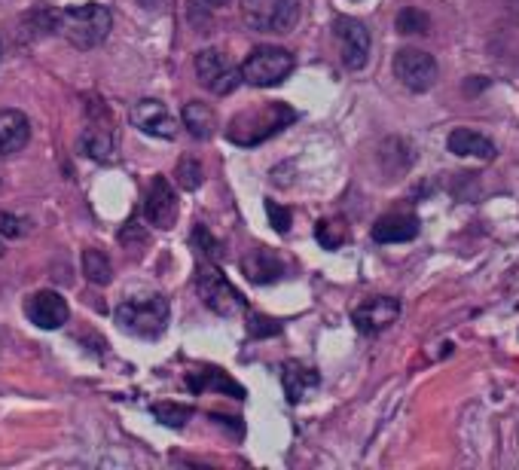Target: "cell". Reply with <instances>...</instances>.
Masks as SVG:
<instances>
[{
  "label": "cell",
  "mask_w": 519,
  "mask_h": 470,
  "mask_svg": "<svg viewBox=\"0 0 519 470\" xmlns=\"http://www.w3.org/2000/svg\"><path fill=\"white\" fill-rule=\"evenodd\" d=\"M83 275L92 281V284H110L113 281V263L104 251L98 248H86L83 251Z\"/></svg>",
  "instance_id": "7402d4cb"
},
{
  "label": "cell",
  "mask_w": 519,
  "mask_h": 470,
  "mask_svg": "<svg viewBox=\"0 0 519 470\" xmlns=\"http://www.w3.org/2000/svg\"><path fill=\"white\" fill-rule=\"evenodd\" d=\"M196 77L211 95H229L242 86V68L220 49H202L196 55Z\"/></svg>",
  "instance_id": "52a82bcc"
},
{
  "label": "cell",
  "mask_w": 519,
  "mask_h": 470,
  "mask_svg": "<svg viewBox=\"0 0 519 470\" xmlns=\"http://www.w3.org/2000/svg\"><path fill=\"white\" fill-rule=\"evenodd\" d=\"M120 242H123L126 248H129L132 242H144V226H141L138 220H132V223L120 232Z\"/></svg>",
  "instance_id": "1f68e13d"
},
{
  "label": "cell",
  "mask_w": 519,
  "mask_h": 470,
  "mask_svg": "<svg viewBox=\"0 0 519 470\" xmlns=\"http://www.w3.org/2000/svg\"><path fill=\"white\" fill-rule=\"evenodd\" d=\"M0 58H4V43H0Z\"/></svg>",
  "instance_id": "e575fe53"
},
{
  "label": "cell",
  "mask_w": 519,
  "mask_h": 470,
  "mask_svg": "<svg viewBox=\"0 0 519 470\" xmlns=\"http://www.w3.org/2000/svg\"><path fill=\"white\" fill-rule=\"evenodd\" d=\"M178 184L184 190H199L202 187V162L196 156H184L178 165Z\"/></svg>",
  "instance_id": "4316f807"
},
{
  "label": "cell",
  "mask_w": 519,
  "mask_h": 470,
  "mask_svg": "<svg viewBox=\"0 0 519 470\" xmlns=\"http://www.w3.org/2000/svg\"><path fill=\"white\" fill-rule=\"evenodd\" d=\"M144 214L150 220V226L156 229H171L178 220V196L175 187L168 184V178L156 174L150 190H147V202H144Z\"/></svg>",
  "instance_id": "4fadbf2b"
},
{
  "label": "cell",
  "mask_w": 519,
  "mask_h": 470,
  "mask_svg": "<svg viewBox=\"0 0 519 470\" xmlns=\"http://www.w3.org/2000/svg\"><path fill=\"white\" fill-rule=\"evenodd\" d=\"M25 220H19L16 214H7V211H0V235L4 239H22L25 235Z\"/></svg>",
  "instance_id": "f546056e"
},
{
  "label": "cell",
  "mask_w": 519,
  "mask_h": 470,
  "mask_svg": "<svg viewBox=\"0 0 519 470\" xmlns=\"http://www.w3.org/2000/svg\"><path fill=\"white\" fill-rule=\"evenodd\" d=\"M266 214H269V220H272V226L284 235L287 229H291V211H287V208H281L278 202H266Z\"/></svg>",
  "instance_id": "4dcf8cb0"
},
{
  "label": "cell",
  "mask_w": 519,
  "mask_h": 470,
  "mask_svg": "<svg viewBox=\"0 0 519 470\" xmlns=\"http://www.w3.org/2000/svg\"><path fill=\"white\" fill-rule=\"evenodd\" d=\"M80 150L95 162L113 159V132H110V110L104 101L86 104V129L80 132Z\"/></svg>",
  "instance_id": "ba28073f"
},
{
  "label": "cell",
  "mask_w": 519,
  "mask_h": 470,
  "mask_svg": "<svg viewBox=\"0 0 519 470\" xmlns=\"http://www.w3.org/2000/svg\"><path fill=\"white\" fill-rule=\"evenodd\" d=\"M281 333V324L266 318V315H248V336L251 339H266V336H275Z\"/></svg>",
  "instance_id": "83f0119b"
},
{
  "label": "cell",
  "mask_w": 519,
  "mask_h": 470,
  "mask_svg": "<svg viewBox=\"0 0 519 470\" xmlns=\"http://www.w3.org/2000/svg\"><path fill=\"white\" fill-rule=\"evenodd\" d=\"M318 382H321V376L300 361H287L281 367V385H284V394L291 403H300L306 397V391H312Z\"/></svg>",
  "instance_id": "ac0fdd59"
},
{
  "label": "cell",
  "mask_w": 519,
  "mask_h": 470,
  "mask_svg": "<svg viewBox=\"0 0 519 470\" xmlns=\"http://www.w3.org/2000/svg\"><path fill=\"white\" fill-rule=\"evenodd\" d=\"M437 58L422 49H400L394 55V77L407 86L410 92H428L437 83Z\"/></svg>",
  "instance_id": "30bf717a"
},
{
  "label": "cell",
  "mask_w": 519,
  "mask_h": 470,
  "mask_svg": "<svg viewBox=\"0 0 519 470\" xmlns=\"http://www.w3.org/2000/svg\"><path fill=\"white\" fill-rule=\"evenodd\" d=\"M132 126L141 129L144 135L150 138H162V141H171L178 132V123L175 116L168 113V107L156 98H141L135 107H132Z\"/></svg>",
  "instance_id": "7c38bea8"
},
{
  "label": "cell",
  "mask_w": 519,
  "mask_h": 470,
  "mask_svg": "<svg viewBox=\"0 0 519 470\" xmlns=\"http://www.w3.org/2000/svg\"><path fill=\"white\" fill-rule=\"evenodd\" d=\"M113 16L104 4H80L59 13V34L77 49H95L107 40Z\"/></svg>",
  "instance_id": "7a4b0ae2"
},
{
  "label": "cell",
  "mask_w": 519,
  "mask_h": 470,
  "mask_svg": "<svg viewBox=\"0 0 519 470\" xmlns=\"http://www.w3.org/2000/svg\"><path fill=\"white\" fill-rule=\"evenodd\" d=\"M397 318H400V300H394V297H373L352 312V324L364 336H376V333L388 330Z\"/></svg>",
  "instance_id": "5bb4252c"
},
{
  "label": "cell",
  "mask_w": 519,
  "mask_h": 470,
  "mask_svg": "<svg viewBox=\"0 0 519 470\" xmlns=\"http://www.w3.org/2000/svg\"><path fill=\"white\" fill-rule=\"evenodd\" d=\"M394 25H397L400 34H428V31H431V19H428V13H422V10H416V7L400 10Z\"/></svg>",
  "instance_id": "484cf974"
},
{
  "label": "cell",
  "mask_w": 519,
  "mask_h": 470,
  "mask_svg": "<svg viewBox=\"0 0 519 470\" xmlns=\"http://www.w3.org/2000/svg\"><path fill=\"white\" fill-rule=\"evenodd\" d=\"M25 315L34 327L40 330H59L68 324L71 318V309L65 303L62 293H55V290H37L34 297H28L25 303Z\"/></svg>",
  "instance_id": "8fae6325"
},
{
  "label": "cell",
  "mask_w": 519,
  "mask_h": 470,
  "mask_svg": "<svg viewBox=\"0 0 519 470\" xmlns=\"http://www.w3.org/2000/svg\"><path fill=\"white\" fill-rule=\"evenodd\" d=\"M193 242L199 245V251H202V254H205L208 260H217V257L223 254L220 242L214 239V235H211V232H208L205 226H196V229H193Z\"/></svg>",
  "instance_id": "f1b7e54d"
},
{
  "label": "cell",
  "mask_w": 519,
  "mask_h": 470,
  "mask_svg": "<svg viewBox=\"0 0 519 470\" xmlns=\"http://www.w3.org/2000/svg\"><path fill=\"white\" fill-rule=\"evenodd\" d=\"M196 290H199L202 303H205L214 315H220V318H233V315L242 312V306H245L242 293L233 287V281H229V278L214 266V260L199 263V269H196Z\"/></svg>",
  "instance_id": "5b68a950"
},
{
  "label": "cell",
  "mask_w": 519,
  "mask_h": 470,
  "mask_svg": "<svg viewBox=\"0 0 519 470\" xmlns=\"http://www.w3.org/2000/svg\"><path fill=\"white\" fill-rule=\"evenodd\" d=\"M49 31H59V13H52V10H34L25 22H22V34L19 40H37V37H46Z\"/></svg>",
  "instance_id": "603a6c76"
},
{
  "label": "cell",
  "mask_w": 519,
  "mask_h": 470,
  "mask_svg": "<svg viewBox=\"0 0 519 470\" xmlns=\"http://www.w3.org/2000/svg\"><path fill=\"white\" fill-rule=\"evenodd\" d=\"M242 272L251 284H275L284 278V260L275 251L257 248L242 260Z\"/></svg>",
  "instance_id": "e0dca14e"
},
{
  "label": "cell",
  "mask_w": 519,
  "mask_h": 470,
  "mask_svg": "<svg viewBox=\"0 0 519 470\" xmlns=\"http://www.w3.org/2000/svg\"><path fill=\"white\" fill-rule=\"evenodd\" d=\"M153 416H156V422H162L165 428L181 431V428L193 419V406H184V403H156V406H153Z\"/></svg>",
  "instance_id": "cb8c5ba5"
},
{
  "label": "cell",
  "mask_w": 519,
  "mask_h": 470,
  "mask_svg": "<svg viewBox=\"0 0 519 470\" xmlns=\"http://www.w3.org/2000/svg\"><path fill=\"white\" fill-rule=\"evenodd\" d=\"M294 65V55L284 46H254L242 65V80H248L257 89H269L291 77Z\"/></svg>",
  "instance_id": "277c9868"
},
{
  "label": "cell",
  "mask_w": 519,
  "mask_h": 470,
  "mask_svg": "<svg viewBox=\"0 0 519 470\" xmlns=\"http://www.w3.org/2000/svg\"><path fill=\"white\" fill-rule=\"evenodd\" d=\"M242 16L251 31L287 34L300 22V0H242Z\"/></svg>",
  "instance_id": "8992f818"
},
{
  "label": "cell",
  "mask_w": 519,
  "mask_h": 470,
  "mask_svg": "<svg viewBox=\"0 0 519 470\" xmlns=\"http://www.w3.org/2000/svg\"><path fill=\"white\" fill-rule=\"evenodd\" d=\"M138 4H141L144 10H150V13H159V10L168 4V0H138Z\"/></svg>",
  "instance_id": "d6a6232c"
},
{
  "label": "cell",
  "mask_w": 519,
  "mask_h": 470,
  "mask_svg": "<svg viewBox=\"0 0 519 470\" xmlns=\"http://www.w3.org/2000/svg\"><path fill=\"white\" fill-rule=\"evenodd\" d=\"M205 4H208V7H226L229 0H205Z\"/></svg>",
  "instance_id": "836d02e7"
},
{
  "label": "cell",
  "mask_w": 519,
  "mask_h": 470,
  "mask_svg": "<svg viewBox=\"0 0 519 470\" xmlns=\"http://www.w3.org/2000/svg\"><path fill=\"white\" fill-rule=\"evenodd\" d=\"M315 239L321 242V248L336 251V248H342L345 242H349V229H345L342 220H318V226H315Z\"/></svg>",
  "instance_id": "d4e9b609"
},
{
  "label": "cell",
  "mask_w": 519,
  "mask_h": 470,
  "mask_svg": "<svg viewBox=\"0 0 519 470\" xmlns=\"http://www.w3.org/2000/svg\"><path fill=\"white\" fill-rule=\"evenodd\" d=\"M416 235H419V217L416 214H385L373 223V242H379V245L413 242Z\"/></svg>",
  "instance_id": "2e32d148"
},
{
  "label": "cell",
  "mask_w": 519,
  "mask_h": 470,
  "mask_svg": "<svg viewBox=\"0 0 519 470\" xmlns=\"http://www.w3.org/2000/svg\"><path fill=\"white\" fill-rule=\"evenodd\" d=\"M117 324L138 336V339H156L165 333L168 327V300L162 293H147V297H132V300H123L113 312Z\"/></svg>",
  "instance_id": "3957f363"
},
{
  "label": "cell",
  "mask_w": 519,
  "mask_h": 470,
  "mask_svg": "<svg viewBox=\"0 0 519 470\" xmlns=\"http://www.w3.org/2000/svg\"><path fill=\"white\" fill-rule=\"evenodd\" d=\"M31 141V123L22 110H0V156L22 153Z\"/></svg>",
  "instance_id": "9a60e30c"
},
{
  "label": "cell",
  "mask_w": 519,
  "mask_h": 470,
  "mask_svg": "<svg viewBox=\"0 0 519 470\" xmlns=\"http://www.w3.org/2000/svg\"><path fill=\"white\" fill-rule=\"evenodd\" d=\"M333 34L339 40V58L349 71H364L370 62V31L364 22L352 16H339L333 22Z\"/></svg>",
  "instance_id": "9c48e42d"
},
{
  "label": "cell",
  "mask_w": 519,
  "mask_h": 470,
  "mask_svg": "<svg viewBox=\"0 0 519 470\" xmlns=\"http://www.w3.org/2000/svg\"><path fill=\"white\" fill-rule=\"evenodd\" d=\"M187 388L193 394H202V391H220V394H229V397H236V400H245V388L233 379V376H226L223 370H202V373H190L187 376Z\"/></svg>",
  "instance_id": "ffe728a7"
},
{
  "label": "cell",
  "mask_w": 519,
  "mask_h": 470,
  "mask_svg": "<svg viewBox=\"0 0 519 470\" xmlns=\"http://www.w3.org/2000/svg\"><path fill=\"white\" fill-rule=\"evenodd\" d=\"M446 147L455 156H474V159H486V162L495 159V144L486 135L474 132V129H455L446 138Z\"/></svg>",
  "instance_id": "d6986e66"
},
{
  "label": "cell",
  "mask_w": 519,
  "mask_h": 470,
  "mask_svg": "<svg viewBox=\"0 0 519 470\" xmlns=\"http://www.w3.org/2000/svg\"><path fill=\"white\" fill-rule=\"evenodd\" d=\"M291 123H297V110L287 107L284 101H269V104H260L254 110L236 113L233 123H229V129H226V138L239 147H257V144L269 141L272 135H278L281 129H287Z\"/></svg>",
  "instance_id": "6da1fadb"
},
{
  "label": "cell",
  "mask_w": 519,
  "mask_h": 470,
  "mask_svg": "<svg viewBox=\"0 0 519 470\" xmlns=\"http://www.w3.org/2000/svg\"><path fill=\"white\" fill-rule=\"evenodd\" d=\"M181 120H184V129L199 138V141H211L217 135V116L208 104L202 101H187L184 104V113H181Z\"/></svg>",
  "instance_id": "44dd1931"
}]
</instances>
